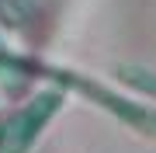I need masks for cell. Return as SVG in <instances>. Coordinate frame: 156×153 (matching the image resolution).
I'll return each instance as SVG.
<instances>
[{
	"mask_svg": "<svg viewBox=\"0 0 156 153\" xmlns=\"http://www.w3.org/2000/svg\"><path fill=\"white\" fill-rule=\"evenodd\" d=\"M62 101H66V94L59 87H52V91H38L28 104H21L14 115H7L0 122V153H28L45 132V125L56 118Z\"/></svg>",
	"mask_w": 156,
	"mask_h": 153,
	"instance_id": "6da1fadb",
	"label": "cell"
},
{
	"mask_svg": "<svg viewBox=\"0 0 156 153\" xmlns=\"http://www.w3.org/2000/svg\"><path fill=\"white\" fill-rule=\"evenodd\" d=\"M59 80H62V87H73L76 94H83L90 104H101L108 115H115V118L122 125H128L132 132H139L146 139H156V108L153 104L122 97V94H115L111 87L97 84V80H87L80 73H59Z\"/></svg>",
	"mask_w": 156,
	"mask_h": 153,
	"instance_id": "7a4b0ae2",
	"label": "cell"
},
{
	"mask_svg": "<svg viewBox=\"0 0 156 153\" xmlns=\"http://www.w3.org/2000/svg\"><path fill=\"white\" fill-rule=\"evenodd\" d=\"M115 77L122 80L125 87H132L135 94L156 97V70L139 66V63H125V66H118V70H115Z\"/></svg>",
	"mask_w": 156,
	"mask_h": 153,
	"instance_id": "3957f363",
	"label": "cell"
}]
</instances>
